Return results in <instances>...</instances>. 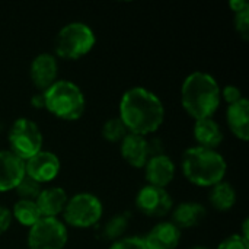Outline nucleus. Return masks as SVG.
<instances>
[{
    "instance_id": "nucleus-1",
    "label": "nucleus",
    "mask_w": 249,
    "mask_h": 249,
    "mask_svg": "<svg viewBox=\"0 0 249 249\" xmlns=\"http://www.w3.org/2000/svg\"><path fill=\"white\" fill-rule=\"evenodd\" d=\"M128 133L149 136L158 131L165 120L162 101L152 90L136 86L128 89L120 101V117Z\"/></svg>"
},
{
    "instance_id": "nucleus-2",
    "label": "nucleus",
    "mask_w": 249,
    "mask_h": 249,
    "mask_svg": "<svg viewBox=\"0 0 249 249\" xmlns=\"http://www.w3.org/2000/svg\"><path fill=\"white\" fill-rule=\"evenodd\" d=\"M220 102V86L212 74L194 71L182 82L181 104L185 112L196 121L212 118Z\"/></svg>"
},
{
    "instance_id": "nucleus-3",
    "label": "nucleus",
    "mask_w": 249,
    "mask_h": 249,
    "mask_svg": "<svg viewBox=\"0 0 249 249\" xmlns=\"http://www.w3.org/2000/svg\"><path fill=\"white\" fill-rule=\"evenodd\" d=\"M181 168L184 177L191 184L198 187H213L223 181L228 163L219 152L194 146L184 152Z\"/></svg>"
},
{
    "instance_id": "nucleus-4",
    "label": "nucleus",
    "mask_w": 249,
    "mask_h": 249,
    "mask_svg": "<svg viewBox=\"0 0 249 249\" xmlns=\"http://www.w3.org/2000/svg\"><path fill=\"white\" fill-rule=\"evenodd\" d=\"M42 93L45 109L63 121H76L85 112V95L82 89L70 80H57Z\"/></svg>"
},
{
    "instance_id": "nucleus-5",
    "label": "nucleus",
    "mask_w": 249,
    "mask_h": 249,
    "mask_svg": "<svg viewBox=\"0 0 249 249\" xmlns=\"http://www.w3.org/2000/svg\"><path fill=\"white\" fill-rule=\"evenodd\" d=\"M96 38L92 28L83 22L64 25L54 39V51L66 60H77L86 55L95 45Z\"/></svg>"
},
{
    "instance_id": "nucleus-6",
    "label": "nucleus",
    "mask_w": 249,
    "mask_h": 249,
    "mask_svg": "<svg viewBox=\"0 0 249 249\" xmlns=\"http://www.w3.org/2000/svg\"><path fill=\"white\" fill-rule=\"evenodd\" d=\"M104 213V206L101 200L90 193H79L67 200V204L63 210L64 225L88 229L95 226Z\"/></svg>"
},
{
    "instance_id": "nucleus-7",
    "label": "nucleus",
    "mask_w": 249,
    "mask_h": 249,
    "mask_svg": "<svg viewBox=\"0 0 249 249\" xmlns=\"http://www.w3.org/2000/svg\"><path fill=\"white\" fill-rule=\"evenodd\" d=\"M9 150L23 162L42 150V133L36 123L28 118H18L9 128Z\"/></svg>"
},
{
    "instance_id": "nucleus-8",
    "label": "nucleus",
    "mask_w": 249,
    "mask_h": 249,
    "mask_svg": "<svg viewBox=\"0 0 249 249\" xmlns=\"http://www.w3.org/2000/svg\"><path fill=\"white\" fill-rule=\"evenodd\" d=\"M67 241V226L58 217H42L29 228V249H64Z\"/></svg>"
},
{
    "instance_id": "nucleus-9",
    "label": "nucleus",
    "mask_w": 249,
    "mask_h": 249,
    "mask_svg": "<svg viewBox=\"0 0 249 249\" xmlns=\"http://www.w3.org/2000/svg\"><path fill=\"white\" fill-rule=\"evenodd\" d=\"M136 207L147 217L160 219L172 212L174 201L171 194L165 188L147 184L139 190L136 196Z\"/></svg>"
},
{
    "instance_id": "nucleus-10",
    "label": "nucleus",
    "mask_w": 249,
    "mask_h": 249,
    "mask_svg": "<svg viewBox=\"0 0 249 249\" xmlns=\"http://www.w3.org/2000/svg\"><path fill=\"white\" fill-rule=\"evenodd\" d=\"M61 169L60 159L55 153L41 150L28 160H25V175L31 179L42 184L51 182L55 179Z\"/></svg>"
},
{
    "instance_id": "nucleus-11",
    "label": "nucleus",
    "mask_w": 249,
    "mask_h": 249,
    "mask_svg": "<svg viewBox=\"0 0 249 249\" xmlns=\"http://www.w3.org/2000/svg\"><path fill=\"white\" fill-rule=\"evenodd\" d=\"M57 74H58V64L57 58L50 54V53H41L38 54L29 67V76L34 83V86L45 92L53 83L57 82Z\"/></svg>"
},
{
    "instance_id": "nucleus-12",
    "label": "nucleus",
    "mask_w": 249,
    "mask_h": 249,
    "mask_svg": "<svg viewBox=\"0 0 249 249\" xmlns=\"http://www.w3.org/2000/svg\"><path fill=\"white\" fill-rule=\"evenodd\" d=\"M120 150L123 159L133 168H144L147 160L152 158L150 143L146 137L128 133L120 142Z\"/></svg>"
},
{
    "instance_id": "nucleus-13",
    "label": "nucleus",
    "mask_w": 249,
    "mask_h": 249,
    "mask_svg": "<svg viewBox=\"0 0 249 249\" xmlns=\"http://www.w3.org/2000/svg\"><path fill=\"white\" fill-rule=\"evenodd\" d=\"M175 172H177V168H175L174 160L165 153L152 156L144 166V175H146L147 184L153 187H159V188L168 187L175 178Z\"/></svg>"
},
{
    "instance_id": "nucleus-14",
    "label": "nucleus",
    "mask_w": 249,
    "mask_h": 249,
    "mask_svg": "<svg viewBox=\"0 0 249 249\" xmlns=\"http://www.w3.org/2000/svg\"><path fill=\"white\" fill-rule=\"evenodd\" d=\"M25 177V162L10 150H0V193L12 191Z\"/></svg>"
},
{
    "instance_id": "nucleus-15",
    "label": "nucleus",
    "mask_w": 249,
    "mask_h": 249,
    "mask_svg": "<svg viewBox=\"0 0 249 249\" xmlns=\"http://www.w3.org/2000/svg\"><path fill=\"white\" fill-rule=\"evenodd\" d=\"M143 239L146 249H175L181 241V231L172 222H160Z\"/></svg>"
},
{
    "instance_id": "nucleus-16",
    "label": "nucleus",
    "mask_w": 249,
    "mask_h": 249,
    "mask_svg": "<svg viewBox=\"0 0 249 249\" xmlns=\"http://www.w3.org/2000/svg\"><path fill=\"white\" fill-rule=\"evenodd\" d=\"M67 193L60 187H48L42 188L35 203L41 212L42 217H57L63 213L67 204Z\"/></svg>"
},
{
    "instance_id": "nucleus-17",
    "label": "nucleus",
    "mask_w": 249,
    "mask_h": 249,
    "mask_svg": "<svg viewBox=\"0 0 249 249\" xmlns=\"http://www.w3.org/2000/svg\"><path fill=\"white\" fill-rule=\"evenodd\" d=\"M207 214L203 204L196 201H185L172 209V223L181 229H191L198 226Z\"/></svg>"
},
{
    "instance_id": "nucleus-18",
    "label": "nucleus",
    "mask_w": 249,
    "mask_h": 249,
    "mask_svg": "<svg viewBox=\"0 0 249 249\" xmlns=\"http://www.w3.org/2000/svg\"><path fill=\"white\" fill-rule=\"evenodd\" d=\"M226 120L231 131L242 142L249 140V102L247 98L228 107Z\"/></svg>"
},
{
    "instance_id": "nucleus-19",
    "label": "nucleus",
    "mask_w": 249,
    "mask_h": 249,
    "mask_svg": "<svg viewBox=\"0 0 249 249\" xmlns=\"http://www.w3.org/2000/svg\"><path fill=\"white\" fill-rule=\"evenodd\" d=\"M194 139L197 146L216 150L223 142V130L213 118L197 120L194 124Z\"/></svg>"
},
{
    "instance_id": "nucleus-20",
    "label": "nucleus",
    "mask_w": 249,
    "mask_h": 249,
    "mask_svg": "<svg viewBox=\"0 0 249 249\" xmlns=\"http://www.w3.org/2000/svg\"><path fill=\"white\" fill-rule=\"evenodd\" d=\"M210 204L219 212H229L236 203V191L231 182L220 181L213 185L209 194Z\"/></svg>"
},
{
    "instance_id": "nucleus-21",
    "label": "nucleus",
    "mask_w": 249,
    "mask_h": 249,
    "mask_svg": "<svg viewBox=\"0 0 249 249\" xmlns=\"http://www.w3.org/2000/svg\"><path fill=\"white\" fill-rule=\"evenodd\" d=\"M12 217H15L22 226L32 228L39 219H42L41 212L35 201L32 200H18L12 209Z\"/></svg>"
},
{
    "instance_id": "nucleus-22",
    "label": "nucleus",
    "mask_w": 249,
    "mask_h": 249,
    "mask_svg": "<svg viewBox=\"0 0 249 249\" xmlns=\"http://www.w3.org/2000/svg\"><path fill=\"white\" fill-rule=\"evenodd\" d=\"M130 225V213L124 212L120 214L112 216L102 229V236L108 241H118L124 238V233L127 232Z\"/></svg>"
},
{
    "instance_id": "nucleus-23",
    "label": "nucleus",
    "mask_w": 249,
    "mask_h": 249,
    "mask_svg": "<svg viewBox=\"0 0 249 249\" xmlns=\"http://www.w3.org/2000/svg\"><path fill=\"white\" fill-rule=\"evenodd\" d=\"M127 134L128 131L118 117L107 120L102 125V137L109 143H120Z\"/></svg>"
},
{
    "instance_id": "nucleus-24",
    "label": "nucleus",
    "mask_w": 249,
    "mask_h": 249,
    "mask_svg": "<svg viewBox=\"0 0 249 249\" xmlns=\"http://www.w3.org/2000/svg\"><path fill=\"white\" fill-rule=\"evenodd\" d=\"M41 190H42V185H41L39 182L31 179V178L26 177V175L22 178V181H20V182L18 184V187L15 188V191H16V194L20 197V200H32V201L36 200V197L39 196Z\"/></svg>"
},
{
    "instance_id": "nucleus-25",
    "label": "nucleus",
    "mask_w": 249,
    "mask_h": 249,
    "mask_svg": "<svg viewBox=\"0 0 249 249\" xmlns=\"http://www.w3.org/2000/svg\"><path fill=\"white\" fill-rule=\"evenodd\" d=\"M235 18H233V23H235V29L242 35L244 39H248L249 34V7L242 9L239 12H233Z\"/></svg>"
},
{
    "instance_id": "nucleus-26",
    "label": "nucleus",
    "mask_w": 249,
    "mask_h": 249,
    "mask_svg": "<svg viewBox=\"0 0 249 249\" xmlns=\"http://www.w3.org/2000/svg\"><path fill=\"white\" fill-rule=\"evenodd\" d=\"M109 249H146L144 239L140 236H124L115 241Z\"/></svg>"
},
{
    "instance_id": "nucleus-27",
    "label": "nucleus",
    "mask_w": 249,
    "mask_h": 249,
    "mask_svg": "<svg viewBox=\"0 0 249 249\" xmlns=\"http://www.w3.org/2000/svg\"><path fill=\"white\" fill-rule=\"evenodd\" d=\"M242 96V90L238 86L233 85H226L223 89H220V99H223L228 105H232L238 101H241Z\"/></svg>"
},
{
    "instance_id": "nucleus-28",
    "label": "nucleus",
    "mask_w": 249,
    "mask_h": 249,
    "mask_svg": "<svg viewBox=\"0 0 249 249\" xmlns=\"http://www.w3.org/2000/svg\"><path fill=\"white\" fill-rule=\"evenodd\" d=\"M217 249H249V242L238 233V235H232V236L226 238L217 247Z\"/></svg>"
},
{
    "instance_id": "nucleus-29",
    "label": "nucleus",
    "mask_w": 249,
    "mask_h": 249,
    "mask_svg": "<svg viewBox=\"0 0 249 249\" xmlns=\"http://www.w3.org/2000/svg\"><path fill=\"white\" fill-rule=\"evenodd\" d=\"M12 220L13 217H12L10 210L4 206H0V236L7 232V229L12 225Z\"/></svg>"
},
{
    "instance_id": "nucleus-30",
    "label": "nucleus",
    "mask_w": 249,
    "mask_h": 249,
    "mask_svg": "<svg viewBox=\"0 0 249 249\" xmlns=\"http://www.w3.org/2000/svg\"><path fill=\"white\" fill-rule=\"evenodd\" d=\"M31 104L34 108L36 109H44L45 108V99H44V93L39 92V93H35L31 99Z\"/></svg>"
},
{
    "instance_id": "nucleus-31",
    "label": "nucleus",
    "mask_w": 249,
    "mask_h": 249,
    "mask_svg": "<svg viewBox=\"0 0 249 249\" xmlns=\"http://www.w3.org/2000/svg\"><path fill=\"white\" fill-rule=\"evenodd\" d=\"M229 6H231V9H232L233 12H239V10H242V9H247V7H249V4L247 0H231Z\"/></svg>"
},
{
    "instance_id": "nucleus-32",
    "label": "nucleus",
    "mask_w": 249,
    "mask_h": 249,
    "mask_svg": "<svg viewBox=\"0 0 249 249\" xmlns=\"http://www.w3.org/2000/svg\"><path fill=\"white\" fill-rule=\"evenodd\" d=\"M190 249H210V248H207V247H204V245H196V247H193V248H190Z\"/></svg>"
}]
</instances>
